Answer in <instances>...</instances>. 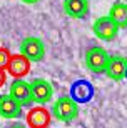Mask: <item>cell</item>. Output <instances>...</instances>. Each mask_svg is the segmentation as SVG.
<instances>
[{"mask_svg":"<svg viewBox=\"0 0 127 128\" xmlns=\"http://www.w3.org/2000/svg\"><path fill=\"white\" fill-rule=\"evenodd\" d=\"M20 53L33 63L42 62L45 58V45L38 37H25L20 42Z\"/></svg>","mask_w":127,"mask_h":128,"instance_id":"3","label":"cell"},{"mask_svg":"<svg viewBox=\"0 0 127 128\" xmlns=\"http://www.w3.org/2000/svg\"><path fill=\"white\" fill-rule=\"evenodd\" d=\"M9 95L20 105V106H28L32 105L35 100H33V93H32V86L30 83L25 80H14L10 83V90Z\"/></svg>","mask_w":127,"mask_h":128,"instance_id":"5","label":"cell"},{"mask_svg":"<svg viewBox=\"0 0 127 128\" xmlns=\"http://www.w3.org/2000/svg\"><path fill=\"white\" fill-rule=\"evenodd\" d=\"M89 0H64V12L72 18H84L89 14Z\"/></svg>","mask_w":127,"mask_h":128,"instance_id":"11","label":"cell"},{"mask_svg":"<svg viewBox=\"0 0 127 128\" xmlns=\"http://www.w3.org/2000/svg\"><path fill=\"white\" fill-rule=\"evenodd\" d=\"M20 2H24L27 5H33V4H37V2H40V0H20Z\"/></svg>","mask_w":127,"mask_h":128,"instance_id":"15","label":"cell"},{"mask_svg":"<svg viewBox=\"0 0 127 128\" xmlns=\"http://www.w3.org/2000/svg\"><path fill=\"white\" fill-rule=\"evenodd\" d=\"M110 55L102 47H90L85 52V66L92 73H105Z\"/></svg>","mask_w":127,"mask_h":128,"instance_id":"2","label":"cell"},{"mask_svg":"<svg viewBox=\"0 0 127 128\" xmlns=\"http://www.w3.org/2000/svg\"><path fill=\"white\" fill-rule=\"evenodd\" d=\"M5 82H7V75H5V70H0V88L5 85Z\"/></svg>","mask_w":127,"mask_h":128,"instance_id":"14","label":"cell"},{"mask_svg":"<svg viewBox=\"0 0 127 128\" xmlns=\"http://www.w3.org/2000/svg\"><path fill=\"white\" fill-rule=\"evenodd\" d=\"M30 86H32L35 103H49L54 96V86L45 78H33L30 82Z\"/></svg>","mask_w":127,"mask_h":128,"instance_id":"8","label":"cell"},{"mask_svg":"<svg viewBox=\"0 0 127 128\" xmlns=\"http://www.w3.org/2000/svg\"><path fill=\"white\" fill-rule=\"evenodd\" d=\"M10 58H12V53H10L9 48L0 47V70H7V66L10 63Z\"/></svg>","mask_w":127,"mask_h":128,"instance_id":"13","label":"cell"},{"mask_svg":"<svg viewBox=\"0 0 127 128\" xmlns=\"http://www.w3.org/2000/svg\"><path fill=\"white\" fill-rule=\"evenodd\" d=\"M50 113L62 123H70L79 116V103L72 96H60L54 102Z\"/></svg>","mask_w":127,"mask_h":128,"instance_id":"1","label":"cell"},{"mask_svg":"<svg viewBox=\"0 0 127 128\" xmlns=\"http://www.w3.org/2000/svg\"><path fill=\"white\" fill-rule=\"evenodd\" d=\"M9 128H27L25 125H20V123H15V125H12V126H9Z\"/></svg>","mask_w":127,"mask_h":128,"instance_id":"16","label":"cell"},{"mask_svg":"<svg viewBox=\"0 0 127 128\" xmlns=\"http://www.w3.org/2000/svg\"><path fill=\"white\" fill-rule=\"evenodd\" d=\"M109 17L114 20V24L119 28H127V4L115 2L109 10Z\"/></svg>","mask_w":127,"mask_h":128,"instance_id":"12","label":"cell"},{"mask_svg":"<svg viewBox=\"0 0 127 128\" xmlns=\"http://www.w3.org/2000/svg\"><path fill=\"white\" fill-rule=\"evenodd\" d=\"M22 108L17 102H15L9 93L0 95V116L5 120H14L22 116Z\"/></svg>","mask_w":127,"mask_h":128,"instance_id":"10","label":"cell"},{"mask_svg":"<svg viewBox=\"0 0 127 128\" xmlns=\"http://www.w3.org/2000/svg\"><path fill=\"white\" fill-rule=\"evenodd\" d=\"M119 27L114 24V20L105 15V17H100L92 24V32L99 40H104V42H112L114 38L117 37L119 33Z\"/></svg>","mask_w":127,"mask_h":128,"instance_id":"4","label":"cell"},{"mask_svg":"<svg viewBox=\"0 0 127 128\" xmlns=\"http://www.w3.org/2000/svg\"><path fill=\"white\" fill-rule=\"evenodd\" d=\"M30 65H32V62L27 57H24L22 53H15L10 58L7 73L10 76H14L15 80H24V76H27L30 73Z\"/></svg>","mask_w":127,"mask_h":128,"instance_id":"6","label":"cell"},{"mask_svg":"<svg viewBox=\"0 0 127 128\" xmlns=\"http://www.w3.org/2000/svg\"><path fill=\"white\" fill-rule=\"evenodd\" d=\"M52 118H54L52 113L47 108H44L42 105L30 108L28 113L25 115V120H27L28 128H49Z\"/></svg>","mask_w":127,"mask_h":128,"instance_id":"7","label":"cell"},{"mask_svg":"<svg viewBox=\"0 0 127 128\" xmlns=\"http://www.w3.org/2000/svg\"><path fill=\"white\" fill-rule=\"evenodd\" d=\"M105 75L114 82L124 80L127 75V58H124L122 55H110Z\"/></svg>","mask_w":127,"mask_h":128,"instance_id":"9","label":"cell"}]
</instances>
